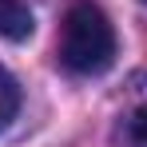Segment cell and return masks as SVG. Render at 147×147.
<instances>
[{
  "label": "cell",
  "mask_w": 147,
  "mask_h": 147,
  "mask_svg": "<svg viewBox=\"0 0 147 147\" xmlns=\"http://www.w3.org/2000/svg\"><path fill=\"white\" fill-rule=\"evenodd\" d=\"M143 4H147V0H143Z\"/></svg>",
  "instance_id": "cell-5"
},
{
  "label": "cell",
  "mask_w": 147,
  "mask_h": 147,
  "mask_svg": "<svg viewBox=\"0 0 147 147\" xmlns=\"http://www.w3.org/2000/svg\"><path fill=\"white\" fill-rule=\"evenodd\" d=\"M60 64L72 76H103L115 64V28L103 8L88 0L68 8L60 28Z\"/></svg>",
  "instance_id": "cell-1"
},
{
  "label": "cell",
  "mask_w": 147,
  "mask_h": 147,
  "mask_svg": "<svg viewBox=\"0 0 147 147\" xmlns=\"http://www.w3.org/2000/svg\"><path fill=\"white\" fill-rule=\"evenodd\" d=\"M32 36V8L24 0H0V40L20 44Z\"/></svg>",
  "instance_id": "cell-3"
},
{
  "label": "cell",
  "mask_w": 147,
  "mask_h": 147,
  "mask_svg": "<svg viewBox=\"0 0 147 147\" xmlns=\"http://www.w3.org/2000/svg\"><path fill=\"white\" fill-rule=\"evenodd\" d=\"M111 139H115V147H147V72L131 76V84L123 88L115 123H111Z\"/></svg>",
  "instance_id": "cell-2"
},
{
  "label": "cell",
  "mask_w": 147,
  "mask_h": 147,
  "mask_svg": "<svg viewBox=\"0 0 147 147\" xmlns=\"http://www.w3.org/2000/svg\"><path fill=\"white\" fill-rule=\"evenodd\" d=\"M16 107H20V88H16V80H12V76L0 68V131L12 123Z\"/></svg>",
  "instance_id": "cell-4"
}]
</instances>
